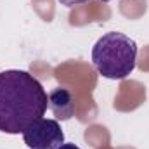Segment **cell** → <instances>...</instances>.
I'll return each mask as SVG.
<instances>
[{
	"mask_svg": "<svg viewBox=\"0 0 149 149\" xmlns=\"http://www.w3.org/2000/svg\"><path fill=\"white\" fill-rule=\"evenodd\" d=\"M101 2H109V0H101Z\"/></svg>",
	"mask_w": 149,
	"mask_h": 149,
	"instance_id": "7",
	"label": "cell"
},
{
	"mask_svg": "<svg viewBox=\"0 0 149 149\" xmlns=\"http://www.w3.org/2000/svg\"><path fill=\"white\" fill-rule=\"evenodd\" d=\"M63 5H66V7H74V5H80V3H85V2H88V0H59Z\"/></svg>",
	"mask_w": 149,
	"mask_h": 149,
	"instance_id": "5",
	"label": "cell"
},
{
	"mask_svg": "<svg viewBox=\"0 0 149 149\" xmlns=\"http://www.w3.org/2000/svg\"><path fill=\"white\" fill-rule=\"evenodd\" d=\"M23 141L30 149H57L64 144V132L57 120L38 118L26 127Z\"/></svg>",
	"mask_w": 149,
	"mask_h": 149,
	"instance_id": "3",
	"label": "cell"
},
{
	"mask_svg": "<svg viewBox=\"0 0 149 149\" xmlns=\"http://www.w3.org/2000/svg\"><path fill=\"white\" fill-rule=\"evenodd\" d=\"M49 108V95L28 71L5 70L0 73V132L23 134Z\"/></svg>",
	"mask_w": 149,
	"mask_h": 149,
	"instance_id": "1",
	"label": "cell"
},
{
	"mask_svg": "<svg viewBox=\"0 0 149 149\" xmlns=\"http://www.w3.org/2000/svg\"><path fill=\"white\" fill-rule=\"evenodd\" d=\"M57 149H80L76 144H71V142H64V144H61Z\"/></svg>",
	"mask_w": 149,
	"mask_h": 149,
	"instance_id": "6",
	"label": "cell"
},
{
	"mask_svg": "<svg viewBox=\"0 0 149 149\" xmlns=\"http://www.w3.org/2000/svg\"><path fill=\"white\" fill-rule=\"evenodd\" d=\"M49 109L54 113L56 120H61V121L71 120L76 113L74 95L64 87H56L49 94Z\"/></svg>",
	"mask_w": 149,
	"mask_h": 149,
	"instance_id": "4",
	"label": "cell"
},
{
	"mask_svg": "<svg viewBox=\"0 0 149 149\" xmlns=\"http://www.w3.org/2000/svg\"><path fill=\"white\" fill-rule=\"evenodd\" d=\"M137 43L120 31H109L92 47V64L97 73L109 80H123L135 70Z\"/></svg>",
	"mask_w": 149,
	"mask_h": 149,
	"instance_id": "2",
	"label": "cell"
}]
</instances>
